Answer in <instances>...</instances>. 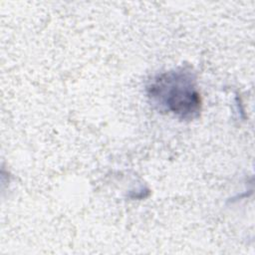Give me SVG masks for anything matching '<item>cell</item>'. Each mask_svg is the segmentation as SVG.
Masks as SVG:
<instances>
[{
	"label": "cell",
	"mask_w": 255,
	"mask_h": 255,
	"mask_svg": "<svg viewBox=\"0 0 255 255\" xmlns=\"http://www.w3.org/2000/svg\"><path fill=\"white\" fill-rule=\"evenodd\" d=\"M149 97L181 119L191 120L200 112V95L188 72H168L158 76L149 87Z\"/></svg>",
	"instance_id": "obj_1"
}]
</instances>
